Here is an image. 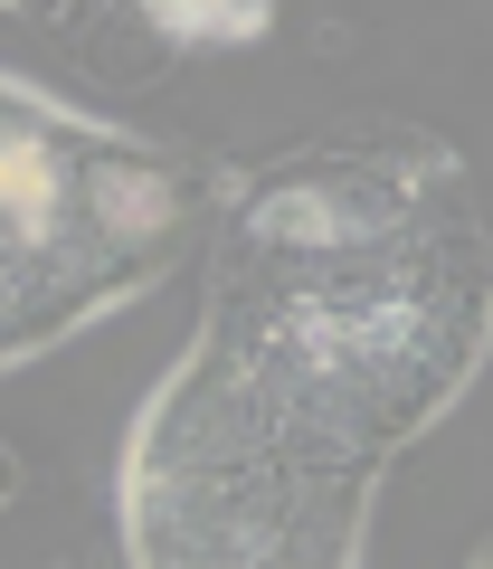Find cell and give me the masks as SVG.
I'll use <instances>...</instances> for the list:
<instances>
[{"instance_id": "cell-1", "label": "cell", "mask_w": 493, "mask_h": 569, "mask_svg": "<svg viewBox=\"0 0 493 569\" xmlns=\"http://www.w3.org/2000/svg\"><path fill=\"white\" fill-rule=\"evenodd\" d=\"M190 181L152 142L0 77V370L171 276Z\"/></svg>"}, {"instance_id": "cell-2", "label": "cell", "mask_w": 493, "mask_h": 569, "mask_svg": "<svg viewBox=\"0 0 493 569\" xmlns=\"http://www.w3.org/2000/svg\"><path fill=\"white\" fill-rule=\"evenodd\" d=\"M143 29H162L171 48H247V39H266V0H238V10H133Z\"/></svg>"}, {"instance_id": "cell-3", "label": "cell", "mask_w": 493, "mask_h": 569, "mask_svg": "<svg viewBox=\"0 0 493 569\" xmlns=\"http://www.w3.org/2000/svg\"><path fill=\"white\" fill-rule=\"evenodd\" d=\"M465 569H493V541H484V550H474V560H465Z\"/></svg>"}]
</instances>
